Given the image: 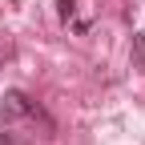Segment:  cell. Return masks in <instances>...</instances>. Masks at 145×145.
<instances>
[{
    "label": "cell",
    "instance_id": "1",
    "mask_svg": "<svg viewBox=\"0 0 145 145\" xmlns=\"http://www.w3.org/2000/svg\"><path fill=\"white\" fill-rule=\"evenodd\" d=\"M4 109H8L12 117H32V113H36V105H32V101H28V97L20 93V89H12V93H4Z\"/></svg>",
    "mask_w": 145,
    "mask_h": 145
},
{
    "label": "cell",
    "instance_id": "3",
    "mask_svg": "<svg viewBox=\"0 0 145 145\" xmlns=\"http://www.w3.org/2000/svg\"><path fill=\"white\" fill-rule=\"evenodd\" d=\"M0 145H12V137H8V133H0Z\"/></svg>",
    "mask_w": 145,
    "mask_h": 145
},
{
    "label": "cell",
    "instance_id": "2",
    "mask_svg": "<svg viewBox=\"0 0 145 145\" xmlns=\"http://www.w3.org/2000/svg\"><path fill=\"white\" fill-rule=\"evenodd\" d=\"M57 8H61V16H65V20H69V16H72V0H57Z\"/></svg>",
    "mask_w": 145,
    "mask_h": 145
}]
</instances>
